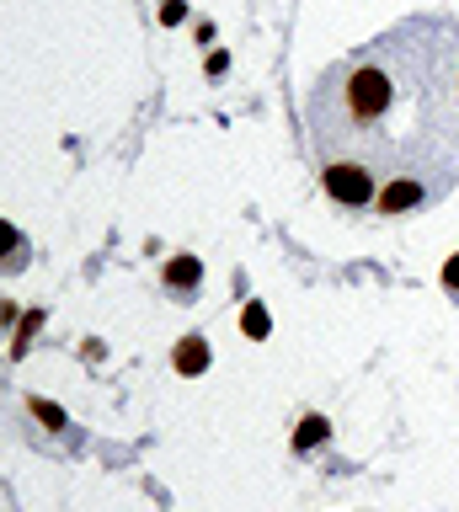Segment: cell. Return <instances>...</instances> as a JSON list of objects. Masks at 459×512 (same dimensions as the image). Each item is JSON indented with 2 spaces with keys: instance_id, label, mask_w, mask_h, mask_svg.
<instances>
[{
  "instance_id": "6da1fadb",
  "label": "cell",
  "mask_w": 459,
  "mask_h": 512,
  "mask_svg": "<svg viewBox=\"0 0 459 512\" xmlns=\"http://www.w3.org/2000/svg\"><path fill=\"white\" fill-rule=\"evenodd\" d=\"M326 192L358 214H417L459 187V16L417 11L331 59L305 96Z\"/></svg>"
}]
</instances>
